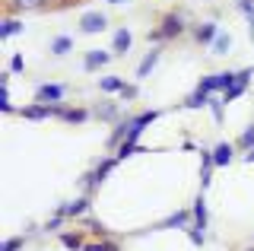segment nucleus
<instances>
[{
    "label": "nucleus",
    "mask_w": 254,
    "mask_h": 251,
    "mask_svg": "<svg viewBox=\"0 0 254 251\" xmlns=\"http://www.w3.org/2000/svg\"><path fill=\"white\" fill-rule=\"evenodd\" d=\"M111 61H115L111 48H89V51H83V73H102Z\"/></svg>",
    "instance_id": "obj_10"
},
{
    "label": "nucleus",
    "mask_w": 254,
    "mask_h": 251,
    "mask_svg": "<svg viewBox=\"0 0 254 251\" xmlns=\"http://www.w3.org/2000/svg\"><path fill=\"white\" fill-rule=\"evenodd\" d=\"M203 3H213V0H203Z\"/></svg>",
    "instance_id": "obj_45"
},
{
    "label": "nucleus",
    "mask_w": 254,
    "mask_h": 251,
    "mask_svg": "<svg viewBox=\"0 0 254 251\" xmlns=\"http://www.w3.org/2000/svg\"><path fill=\"white\" fill-rule=\"evenodd\" d=\"M232 143L238 146V156H242L245 150H251V146H254V121H251V124H245V127H242V134H238V137L232 140Z\"/></svg>",
    "instance_id": "obj_32"
},
{
    "label": "nucleus",
    "mask_w": 254,
    "mask_h": 251,
    "mask_svg": "<svg viewBox=\"0 0 254 251\" xmlns=\"http://www.w3.org/2000/svg\"><path fill=\"white\" fill-rule=\"evenodd\" d=\"M86 242H89V232L86 229H64L61 235H58V245L64 248V251H83L86 248Z\"/></svg>",
    "instance_id": "obj_15"
},
{
    "label": "nucleus",
    "mask_w": 254,
    "mask_h": 251,
    "mask_svg": "<svg viewBox=\"0 0 254 251\" xmlns=\"http://www.w3.org/2000/svg\"><path fill=\"white\" fill-rule=\"evenodd\" d=\"M89 112H92V121H99V124H118L127 115L121 108V99L118 96H102L99 102L89 105Z\"/></svg>",
    "instance_id": "obj_5"
},
{
    "label": "nucleus",
    "mask_w": 254,
    "mask_h": 251,
    "mask_svg": "<svg viewBox=\"0 0 254 251\" xmlns=\"http://www.w3.org/2000/svg\"><path fill=\"white\" fill-rule=\"evenodd\" d=\"M210 92H203V89H197L194 86V92L185 99V102H178V112H206V105H210Z\"/></svg>",
    "instance_id": "obj_23"
},
{
    "label": "nucleus",
    "mask_w": 254,
    "mask_h": 251,
    "mask_svg": "<svg viewBox=\"0 0 254 251\" xmlns=\"http://www.w3.org/2000/svg\"><path fill=\"white\" fill-rule=\"evenodd\" d=\"M235 156H238V146L232 140H222V143L213 146V162H216V169H229L235 162Z\"/></svg>",
    "instance_id": "obj_22"
},
{
    "label": "nucleus",
    "mask_w": 254,
    "mask_h": 251,
    "mask_svg": "<svg viewBox=\"0 0 254 251\" xmlns=\"http://www.w3.org/2000/svg\"><path fill=\"white\" fill-rule=\"evenodd\" d=\"M159 61H162V48H149L146 54H143L140 64H137V70H133L137 83H140V80H149V76H153V70L159 67Z\"/></svg>",
    "instance_id": "obj_19"
},
{
    "label": "nucleus",
    "mask_w": 254,
    "mask_h": 251,
    "mask_svg": "<svg viewBox=\"0 0 254 251\" xmlns=\"http://www.w3.org/2000/svg\"><path fill=\"white\" fill-rule=\"evenodd\" d=\"M127 140V115L121 118L118 124H111V134H108V140H105V153H115L118 146H121Z\"/></svg>",
    "instance_id": "obj_26"
},
{
    "label": "nucleus",
    "mask_w": 254,
    "mask_h": 251,
    "mask_svg": "<svg viewBox=\"0 0 254 251\" xmlns=\"http://www.w3.org/2000/svg\"><path fill=\"white\" fill-rule=\"evenodd\" d=\"M248 35H251V42H254V16L248 19Z\"/></svg>",
    "instance_id": "obj_42"
},
{
    "label": "nucleus",
    "mask_w": 254,
    "mask_h": 251,
    "mask_svg": "<svg viewBox=\"0 0 254 251\" xmlns=\"http://www.w3.org/2000/svg\"><path fill=\"white\" fill-rule=\"evenodd\" d=\"M76 226H79V229H86V232H89V239H108V235H111V229H108V226L102 223V219H95L92 213H89V216H83Z\"/></svg>",
    "instance_id": "obj_25"
},
{
    "label": "nucleus",
    "mask_w": 254,
    "mask_h": 251,
    "mask_svg": "<svg viewBox=\"0 0 254 251\" xmlns=\"http://www.w3.org/2000/svg\"><path fill=\"white\" fill-rule=\"evenodd\" d=\"M242 251H254V242H248V245H245V248H242Z\"/></svg>",
    "instance_id": "obj_44"
},
{
    "label": "nucleus",
    "mask_w": 254,
    "mask_h": 251,
    "mask_svg": "<svg viewBox=\"0 0 254 251\" xmlns=\"http://www.w3.org/2000/svg\"><path fill=\"white\" fill-rule=\"evenodd\" d=\"M105 3H111V6H121V3H130V0H105Z\"/></svg>",
    "instance_id": "obj_43"
},
{
    "label": "nucleus",
    "mask_w": 254,
    "mask_h": 251,
    "mask_svg": "<svg viewBox=\"0 0 254 251\" xmlns=\"http://www.w3.org/2000/svg\"><path fill=\"white\" fill-rule=\"evenodd\" d=\"M140 153H156V150H149V146H143V143H127V140H124V143L115 150V156H118L121 162L133 159V156H140Z\"/></svg>",
    "instance_id": "obj_29"
},
{
    "label": "nucleus",
    "mask_w": 254,
    "mask_h": 251,
    "mask_svg": "<svg viewBox=\"0 0 254 251\" xmlns=\"http://www.w3.org/2000/svg\"><path fill=\"white\" fill-rule=\"evenodd\" d=\"M67 96H70V86H67V83L48 80V83H38V86H35V92H32V102L54 105V102H67Z\"/></svg>",
    "instance_id": "obj_8"
},
{
    "label": "nucleus",
    "mask_w": 254,
    "mask_h": 251,
    "mask_svg": "<svg viewBox=\"0 0 254 251\" xmlns=\"http://www.w3.org/2000/svg\"><path fill=\"white\" fill-rule=\"evenodd\" d=\"M83 251H124V245H121V239L108 235V239H89Z\"/></svg>",
    "instance_id": "obj_28"
},
{
    "label": "nucleus",
    "mask_w": 254,
    "mask_h": 251,
    "mask_svg": "<svg viewBox=\"0 0 254 251\" xmlns=\"http://www.w3.org/2000/svg\"><path fill=\"white\" fill-rule=\"evenodd\" d=\"M232 45H235V38H232V32H219V35H216V42L210 45V51L216 54V58H226V54L232 51Z\"/></svg>",
    "instance_id": "obj_31"
},
{
    "label": "nucleus",
    "mask_w": 254,
    "mask_h": 251,
    "mask_svg": "<svg viewBox=\"0 0 254 251\" xmlns=\"http://www.w3.org/2000/svg\"><path fill=\"white\" fill-rule=\"evenodd\" d=\"M206 112H210L213 124H216V127H222V121H226V112H229V105L222 102V96H213V99H210V105H206Z\"/></svg>",
    "instance_id": "obj_30"
},
{
    "label": "nucleus",
    "mask_w": 254,
    "mask_h": 251,
    "mask_svg": "<svg viewBox=\"0 0 254 251\" xmlns=\"http://www.w3.org/2000/svg\"><path fill=\"white\" fill-rule=\"evenodd\" d=\"M73 35H54L51 42H48V51H51V58H67L70 51H73Z\"/></svg>",
    "instance_id": "obj_27"
},
{
    "label": "nucleus",
    "mask_w": 254,
    "mask_h": 251,
    "mask_svg": "<svg viewBox=\"0 0 254 251\" xmlns=\"http://www.w3.org/2000/svg\"><path fill=\"white\" fill-rule=\"evenodd\" d=\"M118 166H121V159H118L115 153H105L102 159H95V166L86 169L83 175H79V194H89V197H95V194L102 191V185L108 182V175Z\"/></svg>",
    "instance_id": "obj_1"
},
{
    "label": "nucleus",
    "mask_w": 254,
    "mask_h": 251,
    "mask_svg": "<svg viewBox=\"0 0 254 251\" xmlns=\"http://www.w3.org/2000/svg\"><path fill=\"white\" fill-rule=\"evenodd\" d=\"M190 226H194V213H190V207H181V210L165 213L162 219H156V223H149L146 229H137L133 239H143V235H153V232H188Z\"/></svg>",
    "instance_id": "obj_2"
},
{
    "label": "nucleus",
    "mask_w": 254,
    "mask_h": 251,
    "mask_svg": "<svg viewBox=\"0 0 254 251\" xmlns=\"http://www.w3.org/2000/svg\"><path fill=\"white\" fill-rule=\"evenodd\" d=\"M197 156H200V191H210L213 172H216V162H213V146H200Z\"/></svg>",
    "instance_id": "obj_17"
},
{
    "label": "nucleus",
    "mask_w": 254,
    "mask_h": 251,
    "mask_svg": "<svg viewBox=\"0 0 254 251\" xmlns=\"http://www.w3.org/2000/svg\"><path fill=\"white\" fill-rule=\"evenodd\" d=\"M118 99L121 102H137L140 99V86L137 83H124V89L118 92Z\"/></svg>",
    "instance_id": "obj_34"
},
{
    "label": "nucleus",
    "mask_w": 254,
    "mask_h": 251,
    "mask_svg": "<svg viewBox=\"0 0 254 251\" xmlns=\"http://www.w3.org/2000/svg\"><path fill=\"white\" fill-rule=\"evenodd\" d=\"M238 159H242V162H248V166H254V146H251V150H245L242 156H238Z\"/></svg>",
    "instance_id": "obj_40"
},
{
    "label": "nucleus",
    "mask_w": 254,
    "mask_h": 251,
    "mask_svg": "<svg viewBox=\"0 0 254 251\" xmlns=\"http://www.w3.org/2000/svg\"><path fill=\"white\" fill-rule=\"evenodd\" d=\"M146 42H149V48H162V45H169V42H165V35L159 32V26H153L146 32Z\"/></svg>",
    "instance_id": "obj_36"
},
{
    "label": "nucleus",
    "mask_w": 254,
    "mask_h": 251,
    "mask_svg": "<svg viewBox=\"0 0 254 251\" xmlns=\"http://www.w3.org/2000/svg\"><path fill=\"white\" fill-rule=\"evenodd\" d=\"M67 226H70V219H67V213H64V200H61L58 207H54V213L42 223V232H45V235H61Z\"/></svg>",
    "instance_id": "obj_21"
},
{
    "label": "nucleus",
    "mask_w": 254,
    "mask_h": 251,
    "mask_svg": "<svg viewBox=\"0 0 254 251\" xmlns=\"http://www.w3.org/2000/svg\"><path fill=\"white\" fill-rule=\"evenodd\" d=\"M251 242H254V235H251Z\"/></svg>",
    "instance_id": "obj_46"
},
{
    "label": "nucleus",
    "mask_w": 254,
    "mask_h": 251,
    "mask_svg": "<svg viewBox=\"0 0 254 251\" xmlns=\"http://www.w3.org/2000/svg\"><path fill=\"white\" fill-rule=\"evenodd\" d=\"M181 150H185V153H190V150H200V146H197L190 137H185V140H181Z\"/></svg>",
    "instance_id": "obj_39"
},
{
    "label": "nucleus",
    "mask_w": 254,
    "mask_h": 251,
    "mask_svg": "<svg viewBox=\"0 0 254 251\" xmlns=\"http://www.w3.org/2000/svg\"><path fill=\"white\" fill-rule=\"evenodd\" d=\"M26 245H29V235H6L0 242V251H26Z\"/></svg>",
    "instance_id": "obj_33"
},
{
    "label": "nucleus",
    "mask_w": 254,
    "mask_h": 251,
    "mask_svg": "<svg viewBox=\"0 0 254 251\" xmlns=\"http://www.w3.org/2000/svg\"><path fill=\"white\" fill-rule=\"evenodd\" d=\"M22 32H26V19L22 16H13V13L0 16V42H10L13 35H22Z\"/></svg>",
    "instance_id": "obj_20"
},
{
    "label": "nucleus",
    "mask_w": 254,
    "mask_h": 251,
    "mask_svg": "<svg viewBox=\"0 0 254 251\" xmlns=\"http://www.w3.org/2000/svg\"><path fill=\"white\" fill-rule=\"evenodd\" d=\"M130 48H133V32L127 26H118L111 32V51H115V58H127Z\"/></svg>",
    "instance_id": "obj_18"
},
{
    "label": "nucleus",
    "mask_w": 254,
    "mask_h": 251,
    "mask_svg": "<svg viewBox=\"0 0 254 251\" xmlns=\"http://www.w3.org/2000/svg\"><path fill=\"white\" fill-rule=\"evenodd\" d=\"M235 76H238V70H216V73L200 76V80H197V89L210 92V96H222V92L235 83Z\"/></svg>",
    "instance_id": "obj_6"
},
{
    "label": "nucleus",
    "mask_w": 254,
    "mask_h": 251,
    "mask_svg": "<svg viewBox=\"0 0 254 251\" xmlns=\"http://www.w3.org/2000/svg\"><path fill=\"white\" fill-rule=\"evenodd\" d=\"M6 70H10L13 76H16V73H26V58H22L19 51H16V54H10V64H6Z\"/></svg>",
    "instance_id": "obj_35"
},
{
    "label": "nucleus",
    "mask_w": 254,
    "mask_h": 251,
    "mask_svg": "<svg viewBox=\"0 0 254 251\" xmlns=\"http://www.w3.org/2000/svg\"><path fill=\"white\" fill-rule=\"evenodd\" d=\"M235 10L242 13L245 19H251L254 16V0H235Z\"/></svg>",
    "instance_id": "obj_38"
},
{
    "label": "nucleus",
    "mask_w": 254,
    "mask_h": 251,
    "mask_svg": "<svg viewBox=\"0 0 254 251\" xmlns=\"http://www.w3.org/2000/svg\"><path fill=\"white\" fill-rule=\"evenodd\" d=\"M51 0H3V13L13 16H26V13H45Z\"/></svg>",
    "instance_id": "obj_13"
},
{
    "label": "nucleus",
    "mask_w": 254,
    "mask_h": 251,
    "mask_svg": "<svg viewBox=\"0 0 254 251\" xmlns=\"http://www.w3.org/2000/svg\"><path fill=\"white\" fill-rule=\"evenodd\" d=\"M185 235H188V242H190V245H194V248H203V245H206V232L194 229V226H190V229H188Z\"/></svg>",
    "instance_id": "obj_37"
},
{
    "label": "nucleus",
    "mask_w": 254,
    "mask_h": 251,
    "mask_svg": "<svg viewBox=\"0 0 254 251\" xmlns=\"http://www.w3.org/2000/svg\"><path fill=\"white\" fill-rule=\"evenodd\" d=\"M124 83L127 80H124L121 73H102L99 80H95V89H99L102 96H118V92L124 89Z\"/></svg>",
    "instance_id": "obj_24"
},
{
    "label": "nucleus",
    "mask_w": 254,
    "mask_h": 251,
    "mask_svg": "<svg viewBox=\"0 0 254 251\" xmlns=\"http://www.w3.org/2000/svg\"><path fill=\"white\" fill-rule=\"evenodd\" d=\"M251 83H254V67H242V70H238V76H235V83L229 86L226 92H222V102H226V105L238 102V99L245 96V92L251 89Z\"/></svg>",
    "instance_id": "obj_11"
},
{
    "label": "nucleus",
    "mask_w": 254,
    "mask_h": 251,
    "mask_svg": "<svg viewBox=\"0 0 254 251\" xmlns=\"http://www.w3.org/2000/svg\"><path fill=\"white\" fill-rule=\"evenodd\" d=\"M190 213H194V229H200V232L210 229V203H206V191H197V197L190 200Z\"/></svg>",
    "instance_id": "obj_14"
},
{
    "label": "nucleus",
    "mask_w": 254,
    "mask_h": 251,
    "mask_svg": "<svg viewBox=\"0 0 254 251\" xmlns=\"http://www.w3.org/2000/svg\"><path fill=\"white\" fill-rule=\"evenodd\" d=\"M222 32L219 29V22L216 19H200V22H194L190 26V32H188V38L197 45V48H210L213 42H216V35Z\"/></svg>",
    "instance_id": "obj_9"
},
{
    "label": "nucleus",
    "mask_w": 254,
    "mask_h": 251,
    "mask_svg": "<svg viewBox=\"0 0 254 251\" xmlns=\"http://www.w3.org/2000/svg\"><path fill=\"white\" fill-rule=\"evenodd\" d=\"M70 3H73V0H51V10L54 6H70Z\"/></svg>",
    "instance_id": "obj_41"
},
{
    "label": "nucleus",
    "mask_w": 254,
    "mask_h": 251,
    "mask_svg": "<svg viewBox=\"0 0 254 251\" xmlns=\"http://www.w3.org/2000/svg\"><path fill=\"white\" fill-rule=\"evenodd\" d=\"M51 118L61 124H67V127H79V124L92 121V112L89 105H73V102H54L51 105Z\"/></svg>",
    "instance_id": "obj_4"
},
{
    "label": "nucleus",
    "mask_w": 254,
    "mask_h": 251,
    "mask_svg": "<svg viewBox=\"0 0 254 251\" xmlns=\"http://www.w3.org/2000/svg\"><path fill=\"white\" fill-rule=\"evenodd\" d=\"M64 213H67L70 223H79L83 216L92 213V197H89V194H76V197L64 200Z\"/></svg>",
    "instance_id": "obj_12"
},
{
    "label": "nucleus",
    "mask_w": 254,
    "mask_h": 251,
    "mask_svg": "<svg viewBox=\"0 0 254 251\" xmlns=\"http://www.w3.org/2000/svg\"><path fill=\"white\" fill-rule=\"evenodd\" d=\"M108 13H102V10H86V13H79V19H76V32L79 35H102V32H108Z\"/></svg>",
    "instance_id": "obj_7"
},
{
    "label": "nucleus",
    "mask_w": 254,
    "mask_h": 251,
    "mask_svg": "<svg viewBox=\"0 0 254 251\" xmlns=\"http://www.w3.org/2000/svg\"><path fill=\"white\" fill-rule=\"evenodd\" d=\"M156 26H159V32L165 35V42H178V38H185V35L190 32V26H194V22L188 19L185 10L172 6V10H165L162 16L156 19Z\"/></svg>",
    "instance_id": "obj_3"
},
{
    "label": "nucleus",
    "mask_w": 254,
    "mask_h": 251,
    "mask_svg": "<svg viewBox=\"0 0 254 251\" xmlns=\"http://www.w3.org/2000/svg\"><path fill=\"white\" fill-rule=\"evenodd\" d=\"M22 118V121H32V124H45L51 121V105H42V102H26V105H19V112H16Z\"/></svg>",
    "instance_id": "obj_16"
}]
</instances>
